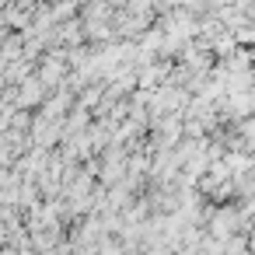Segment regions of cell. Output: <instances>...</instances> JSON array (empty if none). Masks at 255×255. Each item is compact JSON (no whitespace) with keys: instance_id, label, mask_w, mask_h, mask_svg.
<instances>
[{"instance_id":"cell-1","label":"cell","mask_w":255,"mask_h":255,"mask_svg":"<svg viewBox=\"0 0 255 255\" xmlns=\"http://www.w3.org/2000/svg\"><path fill=\"white\" fill-rule=\"evenodd\" d=\"M39 98H42V81H28L25 91L18 95V105H35Z\"/></svg>"}]
</instances>
